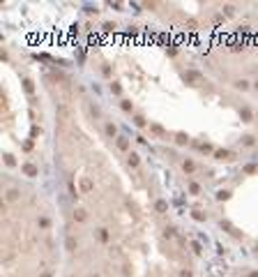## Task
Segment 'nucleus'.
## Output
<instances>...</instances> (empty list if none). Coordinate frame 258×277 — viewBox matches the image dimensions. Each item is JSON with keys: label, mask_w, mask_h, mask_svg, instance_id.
<instances>
[{"label": "nucleus", "mask_w": 258, "mask_h": 277, "mask_svg": "<svg viewBox=\"0 0 258 277\" xmlns=\"http://www.w3.org/2000/svg\"><path fill=\"white\" fill-rule=\"evenodd\" d=\"M118 148H120V150H127V148H129V141L125 139V136H120V139H118Z\"/></svg>", "instance_id": "1"}, {"label": "nucleus", "mask_w": 258, "mask_h": 277, "mask_svg": "<svg viewBox=\"0 0 258 277\" xmlns=\"http://www.w3.org/2000/svg\"><path fill=\"white\" fill-rule=\"evenodd\" d=\"M81 189H83V192H90V189H92V183H90L88 178H83V180H81Z\"/></svg>", "instance_id": "2"}, {"label": "nucleus", "mask_w": 258, "mask_h": 277, "mask_svg": "<svg viewBox=\"0 0 258 277\" xmlns=\"http://www.w3.org/2000/svg\"><path fill=\"white\" fill-rule=\"evenodd\" d=\"M23 171H26L28 176H37V169H35L32 164H26V166H23Z\"/></svg>", "instance_id": "3"}, {"label": "nucleus", "mask_w": 258, "mask_h": 277, "mask_svg": "<svg viewBox=\"0 0 258 277\" xmlns=\"http://www.w3.org/2000/svg\"><path fill=\"white\" fill-rule=\"evenodd\" d=\"M129 166H138V155H129Z\"/></svg>", "instance_id": "4"}, {"label": "nucleus", "mask_w": 258, "mask_h": 277, "mask_svg": "<svg viewBox=\"0 0 258 277\" xmlns=\"http://www.w3.org/2000/svg\"><path fill=\"white\" fill-rule=\"evenodd\" d=\"M16 196H19L16 189H9V192H7V199H9V201H16Z\"/></svg>", "instance_id": "5"}, {"label": "nucleus", "mask_w": 258, "mask_h": 277, "mask_svg": "<svg viewBox=\"0 0 258 277\" xmlns=\"http://www.w3.org/2000/svg\"><path fill=\"white\" fill-rule=\"evenodd\" d=\"M106 134H108V136H115V125H106Z\"/></svg>", "instance_id": "6"}, {"label": "nucleus", "mask_w": 258, "mask_h": 277, "mask_svg": "<svg viewBox=\"0 0 258 277\" xmlns=\"http://www.w3.org/2000/svg\"><path fill=\"white\" fill-rule=\"evenodd\" d=\"M166 208H168L166 201H157V210H159V213H166Z\"/></svg>", "instance_id": "7"}, {"label": "nucleus", "mask_w": 258, "mask_h": 277, "mask_svg": "<svg viewBox=\"0 0 258 277\" xmlns=\"http://www.w3.org/2000/svg\"><path fill=\"white\" fill-rule=\"evenodd\" d=\"M189 192H191V194H198V192H200V187H198L196 183H191V185H189Z\"/></svg>", "instance_id": "8"}, {"label": "nucleus", "mask_w": 258, "mask_h": 277, "mask_svg": "<svg viewBox=\"0 0 258 277\" xmlns=\"http://www.w3.org/2000/svg\"><path fill=\"white\" fill-rule=\"evenodd\" d=\"M39 226H42V229H46V226H49V219H46V217H42V219H39Z\"/></svg>", "instance_id": "9"}, {"label": "nucleus", "mask_w": 258, "mask_h": 277, "mask_svg": "<svg viewBox=\"0 0 258 277\" xmlns=\"http://www.w3.org/2000/svg\"><path fill=\"white\" fill-rule=\"evenodd\" d=\"M76 219H78V222H83V219H85V213H83V210H78V213H76Z\"/></svg>", "instance_id": "10"}, {"label": "nucleus", "mask_w": 258, "mask_h": 277, "mask_svg": "<svg viewBox=\"0 0 258 277\" xmlns=\"http://www.w3.org/2000/svg\"><path fill=\"white\" fill-rule=\"evenodd\" d=\"M152 132H157V134H164V129H161L159 125H152Z\"/></svg>", "instance_id": "11"}, {"label": "nucleus", "mask_w": 258, "mask_h": 277, "mask_svg": "<svg viewBox=\"0 0 258 277\" xmlns=\"http://www.w3.org/2000/svg\"><path fill=\"white\" fill-rule=\"evenodd\" d=\"M184 171H193V164H191V162H184Z\"/></svg>", "instance_id": "12"}, {"label": "nucleus", "mask_w": 258, "mask_h": 277, "mask_svg": "<svg viewBox=\"0 0 258 277\" xmlns=\"http://www.w3.org/2000/svg\"><path fill=\"white\" fill-rule=\"evenodd\" d=\"M256 88H258V83H256Z\"/></svg>", "instance_id": "13"}]
</instances>
